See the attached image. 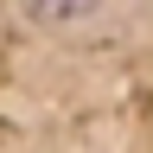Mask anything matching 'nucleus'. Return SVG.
Listing matches in <instances>:
<instances>
[{
    "label": "nucleus",
    "instance_id": "1",
    "mask_svg": "<svg viewBox=\"0 0 153 153\" xmlns=\"http://www.w3.org/2000/svg\"><path fill=\"white\" fill-rule=\"evenodd\" d=\"M26 7V19H38V26H70V19H89L102 0H19Z\"/></svg>",
    "mask_w": 153,
    "mask_h": 153
}]
</instances>
